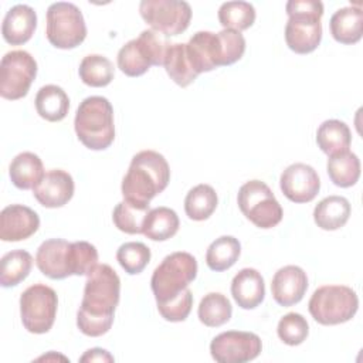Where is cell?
I'll return each mask as SVG.
<instances>
[{
  "label": "cell",
  "mask_w": 363,
  "mask_h": 363,
  "mask_svg": "<svg viewBox=\"0 0 363 363\" xmlns=\"http://www.w3.org/2000/svg\"><path fill=\"white\" fill-rule=\"evenodd\" d=\"M121 298V279L108 264H98L88 275L77 312L78 329L91 337L105 335L113 323Z\"/></svg>",
  "instance_id": "obj_1"
},
{
  "label": "cell",
  "mask_w": 363,
  "mask_h": 363,
  "mask_svg": "<svg viewBox=\"0 0 363 363\" xmlns=\"http://www.w3.org/2000/svg\"><path fill=\"white\" fill-rule=\"evenodd\" d=\"M170 180V167L163 155L155 150L136 153L122 180L123 200L150 206V200L162 193Z\"/></svg>",
  "instance_id": "obj_2"
},
{
  "label": "cell",
  "mask_w": 363,
  "mask_h": 363,
  "mask_svg": "<svg viewBox=\"0 0 363 363\" xmlns=\"http://www.w3.org/2000/svg\"><path fill=\"white\" fill-rule=\"evenodd\" d=\"M75 133L79 142L91 150H104L115 139L113 108L105 96L85 98L75 113Z\"/></svg>",
  "instance_id": "obj_3"
},
{
  "label": "cell",
  "mask_w": 363,
  "mask_h": 363,
  "mask_svg": "<svg viewBox=\"0 0 363 363\" xmlns=\"http://www.w3.org/2000/svg\"><path fill=\"white\" fill-rule=\"evenodd\" d=\"M288 21L285 41L291 51L309 54L318 48L322 40L323 4L319 0H289L285 4Z\"/></svg>",
  "instance_id": "obj_4"
},
{
  "label": "cell",
  "mask_w": 363,
  "mask_h": 363,
  "mask_svg": "<svg viewBox=\"0 0 363 363\" xmlns=\"http://www.w3.org/2000/svg\"><path fill=\"white\" fill-rule=\"evenodd\" d=\"M172 43L155 30H143L139 37L121 47L116 61L118 68L128 77H140L152 65H163Z\"/></svg>",
  "instance_id": "obj_5"
},
{
  "label": "cell",
  "mask_w": 363,
  "mask_h": 363,
  "mask_svg": "<svg viewBox=\"0 0 363 363\" xmlns=\"http://www.w3.org/2000/svg\"><path fill=\"white\" fill-rule=\"evenodd\" d=\"M196 277L197 261L191 254L177 251L166 255L150 278V288L156 303L167 302L177 296Z\"/></svg>",
  "instance_id": "obj_6"
},
{
  "label": "cell",
  "mask_w": 363,
  "mask_h": 363,
  "mask_svg": "<svg viewBox=\"0 0 363 363\" xmlns=\"http://www.w3.org/2000/svg\"><path fill=\"white\" fill-rule=\"evenodd\" d=\"M359 308L356 292L346 285H323L311 296L308 309L312 318L325 326L350 320Z\"/></svg>",
  "instance_id": "obj_7"
},
{
  "label": "cell",
  "mask_w": 363,
  "mask_h": 363,
  "mask_svg": "<svg viewBox=\"0 0 363 363\" xmlns=\"http://www.w3.org/2000/svg\"><path fill=\"white\" fill-rule=\"evenodd\" d=\"M45 35L55 48L71 50L78 47L86 37V26L81 10L68 1L50 4Z\"/></svg>",
  "instance_id": "obj_8"
},
{
  "label": "cell",
  "mask_w": 363,
  "mask_h": 363,
  "mask_svg": "<svg viewBox=\"0 0 363 363\" xmlns=\"http://www.w3.org/2000/svg\"><path fill=\"white\" fill-rule=\"evenodd\" d=\"M241 213L258 228H272L281 223L284 211L272 190L261 180L244 183L237 194Z\"/></svg>",
  "instance_id": "obj_9"
},
{
  "label": "cell",
  "mask_w": 363,
  "mask_h": 363,
  "mask_svg": "<svg viewBox=\"0 0 363 363\" xmlns=\"http://www.w3.org/2000/svg\"><path fill=\"white\" fill-rule=\"evenodd\" d=\"M58 296L44 284L28 286L20 296V316L23 326L35 335L47 333L55 320Z\"/></svg>",
  "instance_id": "obj_10"
},
{
  "label": "cell",
  "mask_w": 363,
  "mask_h": 363,
  "mask_svg": "<svg viewBox=\"0 0 363 363\" xmlns=\"http://www.w3.org/2000/svg\"><path fill=\"white\" fill-rule=\"evenodd\" d=\"M37 77V61L24 50H13L4 54L0 62V95L9 101H17L28 94Z\"/></svg>",
  "instance_id": "obj_11"
},
{
  "label": "cell",
  "mask_w": 363,
  "mask_h": 363,
  "mask_svg": "<svg viewBox=\"0 0 363 363\" xmlns=\"http://www.w3.org/2000/svg\"><path fill=\"white\" fill-rule=\"evenodd\" d=\"M139 13L152 30L166 37L182 34L191 20V7L183 0H142Z\"/></svg>",
  "instance_id": "obj_12"
},
{
  "label": "cell",
  "mask_w": 363,
  "mask_h": 363,
  "mask_svg": "<svg viewBox=\"0 0 363 363\" xmlns=\"http://www.w3.org/2000/svg\"><path fill=\"white\" fill-rule=\"evenodd\" d=\"M261 349L259 336L242 330L223 332L210 343L211 357L218 363H245L258 357Z\"/></svg>",
  "instance_id": "obj_13"
},
{
  "label": "cell",
  "mask_w": 363,
  "mask_h": 363,
  "mask_svg": "<svg viewBox=\"0 0 363 363\" xmlns=\"http://www.w3.org/2000/svg\"><path fill=\"white\" fill-rule=\"evenodd\" d=\"M187 57L197 74L225 67L224 44L220 33L197 31L186 44Z\"/></svg>",
  "instance_id": "obj_14"
},
{
  "label": "cell",
  "mask_w": 363,
  "mask_h": 363,
  "mask_svg": "<svg viewBox=\"0 0 363 363\" xmlns=\"http://www.w3.org/2000/svg\"><path fill=\"white\" fill-rule=\"evenodd\" d=\"M279 187L288 200L294 203H309L319 193L320 180L312 166L294 163L281 173Z\"/></svg>",
  "instance_id": "obj_15"
},
{
  "label": "cell",
  "mask_w": 363,
  "mask_h": 363,
  "mask_svg": "<svg viewBox=\"0 0 363 363\" xmlns=\"http://www.w3.org/2000/svg\"><path fill=\"white\" fill-rule=\"evenodd\" d=\"M74 187V179L68 172L52 169L33 187V196L41 206L57 208L65 206L72 199Z\"/></svg>",
  "instance_id": "obj_16"
},
{
  "label": "cell",
  "mask_w": 363,
  "mask_h": 363,
  "mask_svg": "<svg viewBox=\"0 0 363 363\" xmlns=\"http://www.w3.org/2000/svg\"><path fill=\"white\" fill-rule=\"evenodd\" d=\"M40 227L38 214L23 204H10L0 213V238L3 241H21L31 237Z\"/></svg>",
  "instance_id": "obj_17"
},
{
  "label": "cell",
  "mask_w": 363,
  "mask_h": 363,
  "mask_svg": "<svg viewBox=\"0 0 363 363\" xmlns=\"http://www.w3.org/2000/svg\"><path fill=\"white\" fill-rule=\"evenodd\" d=\"M306 289V272L298 265H285L279 268L271 282L272 298L281 306H292L301 302Z\"/></svg>",
  "instance_id": "obj_18"
},
{
  "label": "cell",
  "mask_w": 363,
  "mask_h": 363,
  "mask_svg": "<svg viewBox=\"0 0 363 363\" xmlns=\"http://www.w3.org/2000/svg\"><path fill=\"white\" fill-rule=\"evenodd\" d=\"M69 250L71 242L62 238H50L44 241L35 254L37 268L50 279H64L71 277Z\"/></svg>",
  "instance_id": "obj_19"
},
{
  "label": "cell",
  "mask_w": 363,
  "mask_h": 363,
  "mask_svg": "<svg viewBox=\"0 0 363 363\" xmlns=\"http://www.w3.org/2000/svg\"><path fill=\"white\" fill-rule=\"evenodd\" d=\"M35 28L37 14L34 9L27 4H16L3 18L1 34L6 43L11 45H21L33 37Z\"/></svg>",
  "instance_id": "obj_20"
},
{
  "label": "cell",
  "mask_w": 363,
  "mask_h": 363,
  "mask_svg": "<svg viewBox=\"0 0 363 363\" xmlns=\"http://www.w3.org/2000/svg\"><path fill=\"white\" fill-rule=\"evenodd\" d=\"M231 295L240 308H257L265 296L262 275L254 268H242L231 281Z\"/></svg>",
  "instance_id": "obj_21"
},
{
  "label": "cell",
  "mask_w": 363,
  "mask_h": 363,
  "mask_svg": "<svg viewBox=\"0 0 363 363\" xmlns=\"http://www.w3.org/2000/svg\"><path fill=\"white\" fill-rule=\"evenodd\" d=\"M332 37L340 44H356L363 34V11L347 6L336 10L329 21Z\"/></svg>",
  "instance_id": "obj_22"
},
{
  "label": "cell",
  "mask_w": 363,
  "mask_h": 363,
  "mask_svg": "<svg viewBox=\"0 0 363 363\" xmlns=\"http://www.w3.org/2000/svg\"><path fill=\"white\" fill-rule=\"evenodd\" d=\"M350 203L342 196H328L320 200L313 210V220L316 225L326 231L342 228L350 217Z\"/></svg>",
  "instance_id": "obj_23"
},
{
  "label": "cell",
  "mask_w": 363,
  "mask_h": 363,
  "mask_svg": "<svg viewBox=\"0 0 363 363\" xmlns=\"http://www.w3.org/2000/svg\"><path fill=\"white\" fill-rule=\"evenodd\" d=\"M37 113L48 122L62 121L69 109V98L67 92L58 85H44L38 89L35 99Z\"/></svg>",
  "instance_id": "obj_24"
},
{
  "label": "cell",
  "mask_w": 363,
  "mask_h": 363,
  "mask_svg": "<svg viewBox=\"0 0 363 363\" xmlns=\"http://www.w3.org/2000/svg\"><path fill=\"white\" fill-rule=\"evenodd\" d=\"M41 159L33 152L18 153L10 163L9 176L11 183L20 190L33 189L44 176Z\"/></svg>",
  "instance_id": "obj_25"
},
{
  "label": "cell",
  "mask_w": 363,
  "mask_h": 363,
  "mask_svg": "<svg viewBox=\"0 0 363 363\" xmlns=\"http://www.w3.org/2000/svg\"><path fill=\"white\" fill-rule=\"evenodd\" d=\"M180 220L174 210L169 207H156L149 210L145 217L142 234L152 241H166L179 231Z\"/></svg>",
  "instance_id": "obj_26"
},
{
  "label": "cell",
  "mask_w": 363,
  "mask_h": 363,
  "mask_svg": "<svg viewBox=\"0 0 363 363\" xmlns=\"http://www.w3.org/2000/svg\"><path fill=\"white\" fill-rule=\"evenodd\" d=\"M316 143L328 156L349 150L352 143L350 129L339 119H328L322 122L316 130Z\"/></svg>",
  "instance_id": "obj_27"
},
{
  "label": "cell",
  "mask_w": 363,
  "mask_h": 363,
  "mask_svg": "<svg viewBox=\"0 0 363 363\" xmlns=\"http://www.w3.org/2000/svg\"><path fill=\"white\" fill-rule=\"evenodd\" d=\"M326 170L335 186L352 187L360 177V160L353 152L345 150L329 156Z\"/></svg>",
  "instance_id": "obj_28"
},
{
  "label": "cell",
  "mask_w": 363,
  "mask_h": 363,
  "mask_svg": "<svg viewBox=\"0 0 363 363\" xmlns=\"http://www.w3.org/2000/svg\"><path fill=\"white\" fill-rule=\"evenodd\" d=\"M241 254V244L233 235L216 238L207 248L206 262L211 271L221 272L231 268Z\"/></svg>",
  "instance_id": "obj_29"
},
{
  "label": "cell",
  "mask_w": 363,
  "mask_h": 363,
  "mask_svg": "<svg viewBox=\"0 0 363 363\" xmlns=\"http://www.w3.org/2000/svg\"><path fill=\"white\" fill-rule=\"evenodd\" d=\"M33 267V257L26 250H13L3 255L0 261V284L11 288L24 281Z\"/></svg>",
  "instance_id": "obj_30"
},
{
  "label": "cell",
  "mask_w": 363,
  "mask_h": 363,
  "mask_svg": "<svg viewBox=\"0 0 363 363\" xmlns=\"http://www.w3.org/2000/svg\"><path fill=\"white\" fill-rule=\"evenodd\" d=\"M163 67L170 79H173L182 88L189 86L199 77V74L193 69L190 64L186 44L183 43H174L169 47Z\"/></svg>",
  "instance_id": "obj_31"
},
{
  "label": "cell",
  "mask_w": 363,
  "mask_h": 363,
  "mask_svg": "<svg viewBox=\"0 0 363 363\" xmlns=\"http://www.w3.org/2000/svg\"><path fill=\"white\" fill-rule=\"evenodd\" d=\"M218 197L210 184H197L189 190L184 199V211L190 220H207L217 208Z\"/></svg>",
  "instance_id": "obj_32"
},
{
  "label": "cell",
  "mask_w": 363,
  "mask_h": 363,
  "mask_svg": "<svg viewBox=\"0 0 363 363\" xmlns=\"http://www.w3.org/2000/svg\"><path fill=\"white\" fill-rule=\"evenodd\" d=\"M78 74L85 85L101 88L111 84L115 75V68L109 58L101 54H89L82 58Z\"/></svg>",
  "instance_id": "obj_33"
},
{
  "label": "cell",
  "mask_w": 363,
  "mask_h": 363,
  "mask_svg": "<svg viewBox=\"0 0 363 363\" xmlns=\"http://www.w3.org/2000/svg\"><path fill=\"white\" fill-rule=\"evenodd\" d=\"M197 315L203 325L208 328H218L231 319L233 306L225 295L220 292H210L201 298Z\"/></svg>",
  "instance_id": "obj_34"
},
{
  "label": "cell",
  "mask_w": 363,
  "mask_h": 363,
  "mask_svg": "<svg viewBox=\"0 0 363 363\" xmlns=\"http://www.w3.org/2000/svg\"><path fill=\"white\" fill-rule=\"evenodd\" d=\"M218 21L224 28L244 31L255 21V9L248 1H225L218 9Z\"/></svg>",
  "instance_id": "obj_35"
},
{
  "label": "cell",
  "mask_w": 363,
  "mask_h": 363,
  "mask_svg": "<svg viewBox=\"0 0 363 363\" xmlns=\"http://www.w3.org/2000/svg\"><path fill=\"white\" fill-rule=\"evenodd\" d=\"M149 206L136 204L130 201H121L116 204L112 213V221L118 230L126 234H140L143 221L149 213Z\"/></svg>",
  "instance_id": "obj_36"
},
{
  "label": "cell",
  "mask_w": 363,
  "mask_h": 363,
  "mask_svg": "<svg viewBox=\"0 0 363 363\" xmlns=\"http://www.w3.org/2000/svg\"><path fill=\"white\" fill-rule=\"evenodd\" d=\"M150 250L143 242L129 241L122 244L116 251V259L119 265L129 275L140 274L150 261Z\"/></svg>",
  "instance_id": "obj_37"
},
{
  "label": "cell",
  "mask_w": 363,
  "mask_h": 363,
  "mask_svg": "<svg viewBox=\"0 0 363 363\" xmlns=\"http://www.w3.org/2000/svg\"><path fill=\"white\" fill-rule=\"evenodd\" d=\"M277 333L285 345L298 346L308 337L309 325L301 313L289 312L279 319Z\"/></svg>",
  "instance_id": "obj_38"
},
{
  "label": "cell",
  "mask_w": 363,
  "mask_h": 363,
  "mask_svg": "<svg viewBox=\"0 0 363 363\" xmlns=\"http://www.w3.org/2000/svg\"><path fill=\"white\" fill-rule=\"evenodd\" d=\"M98 265V250L88 241L71 242L69 271L71 275H88Z\"/></svg>",
  "instance_id": "obj_39"
},
{
  "label": "cell",
  "mask_w": 363,
  "mask_h": 363,
  "mask_svg": "<svg viewBox=\"0 0 363 363\" xmlns=\"http://www.w3.org/2000/svg\"><path fill=\"white\" fill-rule=\"evenodd\" d=\"M193 306V294L189 288L167 302L157 303V311L164 320L183 322L187 319Z\"/></svg>",
  "instance_id": "obj_40"
},
{
  "label": "cell",
  "mask_w": 363,
  "mask_h": 363,
  "mask_svg": "<svg viewBox=\"0 0 363 363\" xmlns=\"http://www.w3.org/2000/svg\"><path fill=\"white\" fill-rule=\"evenodd\" d=\"M81 362H113V356L101 347H94L86 350L81 357Z\"/></svg>",
  "instance_id": "obj_41"
}]
</instances>
